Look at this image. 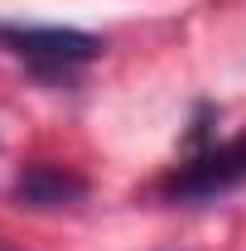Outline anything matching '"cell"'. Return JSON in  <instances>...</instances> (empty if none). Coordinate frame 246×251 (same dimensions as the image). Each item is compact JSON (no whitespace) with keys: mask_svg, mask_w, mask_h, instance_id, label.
<instances>
[{"mask_svg":"<svg viewBox=\"0 0 246 251\" xmlns=\"http://www.w3.org/2000/svg\"><path fill=\"white\" fill-rule=\"evenodd\" d=\"M0 49L25 58L39 77H68L73 68L101 58V39L87 29H58V25H0Z\"/></svg>","mask_w":246,"mask_h":251,"instance_id":"1","label":"cell"},{"mask_svg":"<svg viewBox=\"0 0 246 251\" xmlns=\"http://www.w3.org/2000/svg\"><path fill=\"white\" fill-rule=\"evenodd\" d=\"M242 179H246V135H237L227 145H213L198 159H188L184 169L164 184V193L179 198V203H198V198H217V193L237 188Z\"/></svg>","mask_w":246,"mask_h":251,"instance_id":"2","label":"cell"},{"mask_svg":"<svg viewBox=\"0 0 246 251\" xmlns=\"http://www.w3.org/2000/svg\"><path fill=\"white\" fill-rule=\"evenodd\" d=\"M0 251H20V247H10V242H0Z\"/></svg>","mask_w":246,"mask_h":251,"instance_id":"4","label":"cell"},{"mask_svg":"<svg viewBox=\"0 0 246 251\" xmlns=\"http://www.w3.org/2000/svg\"><path fill=\"white\" fill-rule=\"evenodd\" d=\"M87 198V179L68 164H25L10 184V203L29 208V213H58V208H77Z\"/></svg>","mask_w":246,"mask_h":251,"instance_id":"3","label":"cell"}]
</instances>
